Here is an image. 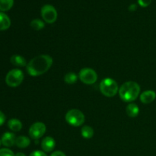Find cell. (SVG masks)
<instances>
[{
    "instance_id": "1",
    "label": "cell",
    "mask_w": 156,
    "mask_h": 156,
    "mask_svg": "<svg viewBox=\"0 0 156 156\" xmlns=\"http://www.w3.org/2000/svg\"><path fill=\"white\" fill-rule=\"evenodd\" d=\"M53 63V59L50 55H39L30 59L26 66V70L30 76H40L47 73Z\"/></svg>"
},
{
    "instance_id": "2",
    "label": "cell",
    "mask_w": 156,
    "mask_h": 156,
    "mask_svg": "<svg viewBox=\"0 0 156 156\" xmlns=\"http://www.w3.org/2000/svg\"><path fill=\"white\" fill-rule=\"evenodd\" d=\"M118 93L121 100L128 103H132L140 95V86L136 82H126L119 88Z\"/></svg>"
},
{
    "instance_id": "3",
    "label": "cell",
    "mask_w": 156,
    "mask_h": 156,
    "mask_svg": "<svg viewBox=\"0 0 156 156\" xmlns=\"http://www.w3.org/2000/svg\"><path fill=\"white\" fill-rule=\"evenodd\" d=\"M99 89L103 95L108 98L114 97L119 91L117 82L111 78H105L103 79L99 85Z\"/></svg>"
},
{
    "instance_id": "4",
    "label": "cell",
    "mask_w": 156,
    "mask_h": 156,
    "mask_svg": "<svg viewBox=\"0 0 156 156\" xmlns=\"http://www.w3.org/2000/svg\"><path fill=\"white\" fill-rule=\"evenodd\" d=\"M66 121L71 126L78 127L84 124L85 120V115L78 109H71L66 114Z\"/></svg>"
},
{
    "instance_id": "5",
    "label": "cell",
    "mask_w": 156,
    "mask_h": 156,
    "mask_svg": "<svg viewBox=\"0 0 156 156\" xmlns=\"http://www.w3.org/2000/svg\"><path fill=\"white\" fill-rule=\"evenodd\" d=\"M24 73L19 69L10 70L5 76V83L8 86L16 88L22 83L24 80Z\"/></svg>"
},
{
    "instance_id": "6",
    "label": "cell",
    "mask_w": 156,
    "mask_h": 156,
    "mask_svg": "<svg viewBox=\"0 0 156 156\" xmlns=\"http://www.w3.org/2000/svg\"><path fill=\"white\" fill-rule=\"evenodd\" d=\"M79 78L85 85H93L98 80V74L91 68H83L80 70Z\"/></svg>"
},
{
    "instance_id": "7",
    "label": "cell",
    "mask_w": 156,
    "mask_h": 156,
    "mask_svg": "<svg viewBox=\"0 0 156 156\" xmlns=\"http://www.w3.org/2000/svg\"><path fill=\"white\" fill-rule=\"evenodd\" d=\"M41 16L45 22L53 24L57 19V12L51 5H44L41 8Z\"/></svg>"
},
{
    "instance_id": "8",
    "label": "cell",
    "mask_w": 156,
    "mask_h": 156,
    "mask_svg": "<svg viewBox=\"0 0 156 156\" xmlns=\"http://www.w3.org/2000/svg\"><path fill=\"white\" fill-rule=\"evenodd\" d=\"M47 131L46 125L42 122H36L30 126L29 129V135L33 140H37L45 134Z\"/></svg>"
},
{
    "instance_id": "9",
    "label": "cell",
    "mask_w": 156,
    "mask_h": 156,
    "mask_svg": "<svg viewBox=\"0 0 156 156\" xmlns=\"http://www.w3.org/2000/svg\"><path fill=\"white\" fill-rule=\"evenodd\" d=\"M16 138L15 134L11 132H6L2 136L1 141L2 144L5 147H12L14 145H15Z\"/></svg>"
},
{
    "instance_id": "10",
    "label": "cell",
    "mask_w": 156,
    "mask_h": 156,
    "mask_svg": "<svg viewBox=\"0 0 156 156\" xmlns=\"http://www.w3.org/2000/svg\"><path fill=\"white\" fill-rule=\"evenodd\" d=\"M56 147V141L51 136H47L42 140L41 142V148L45 152H50Z\"/></svg>"
},
{
    "instance_id": "11",
    "label": "cell",
    "mask_w": 156,
    "mask_h": 156,
    "mask_svg": "<svg viewBox=\"0 0 156 156\" xmlns=\"http://www.w3.org/2000/svg\"><path fill=\"white\" fill-rule=\"evenodd\" d=\"M140 98L142 103L148 105V104H151L155 101L156 98V93L154 91H152V90H147V91H143L140 94Z\"/></svg>"
},
{
    "instance_id": "12",
    "label": "cell",
    "mask_w": 156,
    "mask_h": 156,
    "mask_svg": "<svg viewBox=\"0 0 156 156\" xmlns=\"http://www.w3.org/2000/svg\"><path fill=\"white\" fill-rule=\"evenodd\" d=\"M10 61L12 65L17 67H24L27 66V65L25 58L18 54H15L11 56Z\"/></svg>"
},
{
    "instance_id": "13",
    "label": "cell",
    "mask_w": 156,
    "mask_h": 156,
    "mask_svg": "<svg viewBox=\"0 0 156 156\" xmlns=\"http://www.w3.org/2000/svg\"><path fill=\"white\" fill-rule=\"evenodd\" d=\"M11 26V20L6 14L0 12V30H5Z\"/></svg>"
},
{
    "instance_id": "14",
    "label": "cell",
    "mask_w": 156,
    "mask_h": 156,
    "mask_svg": "<svg viewBox=\"0 0 156 156\" xmlns=\"http://www.w3.org/2000/svg\"><path fill=\"white\" fill-rule=\"evenodd\" d=\"M126 112L129 117H136L140 114V108L136 104L129 103L126 106Z\"/></svg>"
},
{
    "instance_id": "15",
    "label": "cell",
    "mask_w": 156,
    "mask_h": 156,
    "mask_svg": "<svg viewBox=\"0 0 156 156\" xmlns=\"http://www.w3.org/2000/svg\"><path fill=\"white\" fill-rule=\"evenodd\" d=\"M30 144V139L28 137L25 136H20L16 138L15 145L17 146V147L20 148V149H25V148L28 147Z\"/></svg>"
},
{
    "instance_id": "16",
    "label": "cell",
    "mask_w": 156,
    "mask_h": 156,
    "mask_svg": "<svg viewBox=\"0 0 156 156\" xmlns=\"http://www.w3.org/2000/svg\"><path fill=\"white\" fill-rule=\"evenodd\" d=\"M8 126L13 132H19L22 129V123L18 119H11L8 121Z\"/></svg>"
},
{
    "instance_id": "17",
    "label": "cell",
    "mask_w": 156,
    "mask_h": 156,
    "mask_svg": "<svg viewBox=\"0 0 156 156\" xmlns=\"http://www.w3.org/2000/svg\"><path fill=\"white\" fill-rule=\"evenodd\" d=\"M81 134H82V137L85 139H91L94 136V129L91 126H88V125H85L82 127L81 129Z\"/></svg>"
},
{
    "instance_id": "18",
    "label": "cell",
    "mask_w": 156,
    "mask_h": 156,
    "mask_svg": "<svg viewBox=\"0 0 156 156\" xmlns=\"http://www.w3.org/2000/svg\"><path fill=\"white\" fill-rule=\"evenodd\" d=\"M78 80V76L75 73L69 72L66 73L64 76V82L68 85H73L76 83Z\"/></svg>"
},
{
    "instance_id": "19",
    "label": "cell",
    "mask_w": 156,
    "mask_h": 156,
    "mask_svg": "<svg viewBox=\"0 0 156 156\" xmlns=\"http://www.w3.org/2000/svg\"><path fill=\"white\" fill-rule=\"evenodd\" d=\"M14 0H0V12H6L12 9Z\"/></svg>"
},
{
    "instance_id": "20",
    "label": "cell",
    "mask_w": 156,
    "mask_h": 156,
    "mask_svg": "<svg viewBox=\"0 0 156 156\" xmlns=\"http://www.w3.org/2000/svg\"><path fill=\"white\" fill-rule=\"evenodd\" d=\"M30 25L31 28L34 30H41L45 27V24H44V21H41V19H38V18L32 20Z\"/></svg>"
},
{
    "instance_id": "21",
    "label": "cell",
    "mask_w": 156,
    "mask_h": 156,
    "mask_svg": "<svg viewBox=\"0 0 156 156\" xmlns=\"http://www.w3.org/2000/svg\"><path fill=\"white\" fill-rule=\"evenodd\" d=\"M15 155L11 149L7 148L0 149V156H15Z\"/></svg>"
},
{
    "instance_id": "22",
    "label": "cell",
    "mask_w": 156,
    "mask_h": 156,
    "mask_svg": "<svg viewBox=\"0 0 156 156\" xmlns=\"http://www.w3.org/2000/svg\"><path fill=\"white\" fill-rule=\"evenodd\" d=\"M138 2L142 7H147L152 2V0H138Z\"/></svg>"
},
{
    "instance_id": "23",
    "label": "cell",
    "mask_w": 156,
    "mask_h": 156,
    "mask_svg": "<svg viewBox=\"0 0 156 156\" xmlns=\"http://www.w3.org/2000/svg\"><path fill=\"white\" fill-rule=\"evenodd\" d=\"M29 156H47V155L46 154L45 152L37 150V151H34V152H32Z\"/></svg>"
},
{
    "instance_id": "24",
    "label": "cell",
    "mask_w": 156,
    "mask_h": 156,
    "mask_svg": "<svg viewBox=\"0 0 156 156\" xmlns=\"http://www.w3.org/2000/svg\"><path fill=\"white\" fill-rule=\"evenodd\" d=\"M5 120H6L5 115L4 113H3L2 111H0V126H2V125L4 124L5 122Z\"/></svg>"
},
{
    "instance_id": "25",
    "label": "cell",
    "mask_w": 156,
    "mask_h": 156,
    "mask_svg": "<svg viewBox=\"0 0 156 156\" xmlns=\"http://www.w3.org/2000/svg\"><path fill=\"white\" fill-rule=\"evenodd\" d=\"M50 156H66V154L62 151H55L50 155Z\"/></svg>"
},
{
    "instance_id": "26",
    "label": "cell",
    "mask_w": 156,
    "mask_h": 156,
    "mask_svg": "<svg viewBox=\"0 0 156 156\" xmlns=\"http://www.w3.org/2000/svg\"><path fill=\"white\" fill-rule=\"evenodd\" d=\"M15 156H26L25 154H24L23 152H18V153L15 154Z\"/></svg>"
},
{
    "instance_id": "27",
    "label": "cell",
    "mask_w": 156,
    "mask_h": 156,
    "mask_svg": "<svg viewBox=\"0 0 156 156\" xmlns=\"http://www.w3.org/2000/svg\"><path fill=\"white\" fill-rule=\"evenodd\" d=\"M1 145H2V141H1V140H0V146H1Z\"/></svg>"
}]
</instances>
